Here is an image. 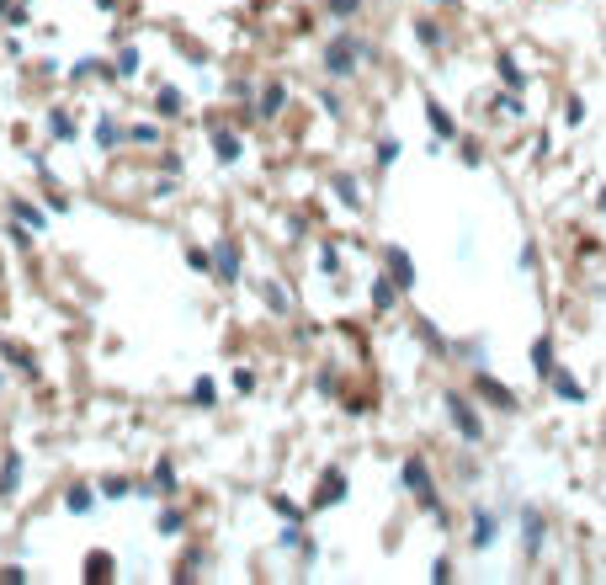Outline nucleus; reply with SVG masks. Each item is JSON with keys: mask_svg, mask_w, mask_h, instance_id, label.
Returning a JSON list of instances; mask_svg holds the SVG:
<instances>
[{"mask_svg": "<svg viewBox=\"0 0 606 585\" xmlns=\"http://www.w3.org/2000/svg\"><path fill=\"white\" fill-rule=\"evenodd\" d=\"M357 54H362V43H357V38H335V43H330V54H324L330 75H351V69H357Z\"/></svg>", "mask_w": 606, "mask_h": 585, "instance_id": "obj_1", "label": "nucleus"}, {"mask_svg": "<svg viewBox=\"0 0 606 585\" xmlns=\"http://www.w3.org/2000/svg\"><path fill=\"white\" fill-rule=\"evenodd\" d=\"M404 485L415 489V500H420L425 511H436V489H431V474H425L420 458H409V463H404Z\"/></svg>", "mask_w": 606, "mask_h": 585, "instance_id": "obj_2", "label": "nucleus"}, {"mask_svg": "<svg viewBox=\"0 0 606 585\" xmlns=\"http://www.w3.org/2000/svg\"><path fill=\"white\" fill-rule=\"evenodd\" d=\"M447 410H452V421H458V431H463L468 442H479V437H484V426H479V415L468 410V399H458V394H452V399H447Z\"/></svg>", "mask_w": 606, "mask_h": 585, "instance_id": "obj_3", "label": "nucleus"}, {"mask_svg": "<svg viewBox=\"0 0 606 585\" xmlns=\"http://www.w3.org/2000/svg\"><path fill=\"white\" fill-rule=\"evenodd\" d=\"M213 261H218V283H240V250H234V240H223Z\"/></svg>", "mask_w": 606, "mask_h": 585, "instance_id": "obj_4", "label": "nucleus"}, {"mask_svg": "<svg viewBox=\"0 0 606 585\" xmlns=\"http://www.w3.org/2000/svg\"><path fill=\"white\" fill-rule=\"evenodd\" d=\"M388 277H394L399 287H409V283H415V266H409V256H404L399 245H388Z\"/></svg>", "mask_w": 606, "mask_h": 585, "instance_id": "obj_5", "label": "nucleus"}, {"mask_svg": "<svg viewBox=\"0 0 606 585\" xmlns=\"http://www.w3.org/2000/svg\"><path fill=\"white\" fill-rule=\"evenodd\" d=\"M479 394H484V399H495L500 410H510V404H516V394H510L505 384H495V378H479Z\"/></svg>", "mask_w": 606, "mask_h": 585, "instance_id": "obj_6", "label": "nucleus"}, {"mask_svg": "<svg viewBox=\"0 0 606 585\" xmlns=\"http://www.w3.org/2000/svg\"><path fill=\"white\" fill-rule=\"evenodd\" d=\"M16 479H21V458L5 452V468H0V495H16Z\"/></svg>", "mask_w": 606, "mask_h": 585, "instance_id": "obj_7", "label": "nucleus"}, {"mask_svg": "<svg viewBox=\"0 0 606 585\" xmlns=\"http://www.w3.org/2000/svg\"><path fill=\"white\" fill-rule=\"evenodd\" d=\"M341 495H346V474H324V485H319V505L341 500Z\"/></svg>", "mask_w": 606, "mask_h": 585, "instance_id": "obj_8", "label": "nucleus"}, {"mask_svg": "<svg viewBox=\"0 0 606 585\" xmlns=\"http://www.w3.org/2000/svg\"><path fill=\"white\" fill-rule=\"evenodd\" d=\"M532 362H537V373H548V378H553V346L537 341V346H532Z\"/></svg>", "mask_w": 606, "mask_h": 585, "instance_id": "obj_9", "label": "nucleus"}, {"mask_svg": "<svg viewBox=\"0 0 606 585\" xmlns=\"http://www.w3.org/2000/svg\"><path fill=\"white\" fill-rule=\"evenodd\" d=\"M335 192H341V202H351V208L362 202V192H357V181H351V176H335Z\"/></svg>", "mask_w": 606, "mask_h": 585, "instance_id": "obj_10", "label": "nucleus"}, {"mask_svg": "<svg viewBox=\"0 0 606 585\" xmlns=\"http://www.w3.org/2000/svg\"><path fill=\"white\" fill-rule=\"evenodd\" d=\"M261 112L271 118V112H282V85H266V96H261Z\"/></svg>", "mask_w": 606, "mask_h": 585, "instance_id": "obj_11", "label": "nucleus"}, {"mask_svg": "<svg viewBox=\"0 0 606 585\" xmlns=\"http://www.w3.org/2000/svg\"><path fill=\"white\" fill-rule=\"evenodd\" d=\"M155 107H160L165 118H176V112H181V96H176V91H160V96H155Z\"/></svg>", "mask_w": 606, "mask_h": 585, "instance_id": "obj_12", "label": "nucleus"}, {"mask_svg": "<svg viewBox=\"0 0 606 585\" xmlns=\"http://www.w3.org/2000/svg\"><path fill=\"white\" fill-rule=\"evenodd\" d=\"M218 160H240V139L234 133H218Z\"/></svg>", "mask_w": 606, "mask_h": 585, "instance_id": "obj_13", "label": "nucleus"}, {"mask_svg": "<svg viewBox=\"0 0 606 585\" xmlns=\"http://www.w3.org/2000/svg\"><path fill=\"white\" fill-rule=\"evenodd\" d=\"M16 223H32V229H43V213L32 208V202H16Z\"/></svg>", "mask_w": 606, "mask_h": 585, "instance_id": "obj_14", "label": "nucleus"}, {"mask_svg": "<svg viewBox=\"0 0 606 585\" xmlns=\"http://www.w3.org/2000/svg\"><path fill=\"white\" fill-rule=\"evenodd\" d=\"M431 128H436V133H442V139H452V118H447L442 107H431Z\"/></svg>", "mask_w": 606, "mask_h": 585, "instance_id": "obj_15", "label": "nucleus"}, {"mask_svg": "<svg viewBox=\"0 0 606 585\" xmlns=\"http://www.w3.org/2000/svg\"><path fill=\"white\" fill-rule=\"evenodd\" d=\"M553 388H559L564 399H580V384H574V378H564V373H553Z\"/></svg>", "mask_w": 606, "mask_h": 585, "instance_id": "obj_16", "label": "nucleus"}, {"mask_svg": "<svg viewBox=\"0 0 606 585\" xmlns=\"http://www.w3.org/2000/svg\"><path fill=\"white\" fill-rule=\"evenodd\" d=\"M489 538H495V522H489V516H479V522H473V543L484 548V543H489Z\"/></svg>", "mask_w": 606, "mask_h": 585, "instance_id": "obj_17", "label": "nucleus"}, {"mask_svg": "<svg viewBox=\"0 0 606 585\" xmlns=\"http://www.w3.org/2000/svg\"><path fill=\"white\" fill-rule=\"evenodd\" d=\"M155 485H160V495H165L170 485H176V474H170V463H160V468H155Z\"/></svg>", "mask_w": 606, "mask_h": 585, "instance_id": "obj_18", "label": "nucleus"}, {"mask_svg": "<svg viewBox=\"0 0 606 585\" xmlns=\"http://www.w3.org/2000/svg\"><path fill=\"white\" fill-rule=\"evenodd\" d=\"M372 303H394V287H388V283H372Z\"/></svg>", "mask_w": 606, "mask_h": 585, "instance_id": "obj_19", "label": "nucleus"}, {"mask_svg": "<svg viewBox=\"0 0 606 585\" xmlns=\"http://www.w3.org/2000/svg\"><path fill=\"white\" fill-rule=\"evenodd\" d=\"M330 11H335V16H351V11H357V0H330Z\"/></svg>", "mask_w": 606, "mask_h": 585, "instance_id": "obj_20", "label": "nucleus"}]
</instances>
